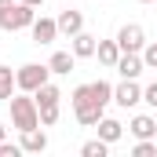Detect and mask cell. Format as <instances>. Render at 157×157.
<instances>
[{
    "label": "cell",
    "mask_w": 157,
    "mask_h": 157,
    "mask_svg": "<svg viewBox=\"0 0 157 157\" xmlns=\"http://www.w3.org/2000/svg\"><path fill=\"white\" fill-rule=\"evenodd\" d=\"M113 70H117L124 80H139V73L146 70V62H143V55H139V51H124V55L117 59V66H113Z\"/></svg>",
    "instance_id": "52a82bcc"
},
{
    "label": "cell",
    "mask_w": 157,
    "mask_h": 157,
    "mask_svg": "<svg viewBox=\"0 0 157 157\" xmlns=\"http://www.w3.org/2000/svg\"><path fill=\"white\" fill-rule=\"evenodd\" d=\"M154 117H157V113H154Z\"/></svg>",
    "instance_id": "f1b7e54d"
},
{
    "label": "cell",
    "mask_w": 157,
    "mask_h": 157,
    "mask_svg": "<svg viewBox=\"0 0 157 157\" xmlns=\"http://www.w3.org/2000/svg\"><path fill=\"white\" fill-rule=\"evenodd\" d=\"M113 102H117L121 110H132V106H139V102H143V88H139L135 80H124V77H121V84L113 88Z\"/></svg>",
    "instance_id": "8992f818"
},
{
    "label": "cell",
    "mask_w": 157,
    "mask_h": 157,
    "mask_svg": "<svg viewBox=\"0 0 157 157\" xmlns=\"http://www.w3.org/2000/svg\"><path fill=\"white\" fill-rule=\"evenodd\" d=\"M128 132H132L135 139H154V135H157V117H150V113H135V117L128 121Z\"/></svg>",
    "instance_id": "30bf717a"
},
{
    "label": "cell",
    "mask_w": 157,
    "mask_h": 157,
    "mask_svg": "<svg viewBox=\"0 0 157 157\" xmlns=\"http://www.w3.org/2000/svg\"><path fill=\"white\" fill-rule=\"evenodd\" d=\"M59 33H66V37H77L80 29H84V15H80L77 7H66V11H59Z\"/></svg>",
    "instance_id": "9c48e42d"
},
{
    "label": "cell",
    "mask_w": 157,
    "mask_h": 157,
    "mask_svg": "<svg viewBox=\"0 0 157 157\" xmlns=\"http://www.w3.org/2000/svg\"><path fill=\"white\" fill-rule=\"evenodd\" d=\"M121 135H124V124H121V121H113V117H106V113H102V117H99V139H106V143L113 146V143H117Z\"/></svg>",
    "instance_id": "9a60e30c"
},
{
    "label": "cell",
    "mask_w": 157,
    "mask_h": 157,
    "mask_svg": "<svg viewBox=\"0 0 157 157\" xmlns=\"http://www.w3.org/2000/svg\"><path fill=\"white\" fill-rule=\"evenodd\" d=\"M4 139H7V124L0 121V143H4Z\"/></svg>",
    "instance_id": "d4e9b609"
},
{
    "label": "cell",
    "mask_w": 157,
    "mask_h": 157,
    "mask_svg": "<svg viewBox=\"0 0 157 157\" xmlns=\"http://www.w3.org/2000/svg\"><path fill=\"white\" fill-rule=\"evenodd\" d=\"M80 154H84V157H106V154H110V143H106V139H91V143L80 146Z\"/></svg>",
    "instance_id": "d6986e66"
},
{
    "label": "cell",
    "mask_w": 157,
    "mask_h": 157,
    "mask_svg": "<svg viewBox=\"0 0 157 157\" xmlns=\"http://www.w3.org/2000/svg\"><path fill=\"white\" fill-rule=\"evenodd\" d=\"M117 44H121V55H124V51H139V55H143V48H146V29H143L139 22H124L117 29Z\"/></svg>",
    "instance_id": "5b68a950"
},
{
    "label": "cell",
    "mask_w": 157,
    "mask_h": 157,
    "mask_svg": "<svg viewBox=\"0 0 157 157\" xmlns=\"http://www.w3.org/2000/svg\"><path fill=\"white\" fill-rule=\"evenodd\" d=\"M132 154H135V157H157V143H154V139H139Z\"/></svg>",
    "instance_id": "ffe728a7"
},
{
    "label": "cell",
    "mask_w": 157,
    "mask_h": 157,
    "mask_svg": "<svg viewBox=\"0 0 157 157\" xmlns=\"http://www.w3.org/2000/svg\"><path fill=\"white\" fill-rule=\"evenodd\" d=\"M95 55H99V62H102L106 70H113V66H117V59H121V44H117V37H113V40H99Z\"/></svg>",
    "instance_id": "4fadbf2b"
},
{
    "label": "cell",
    "mask_w": 157,
    "mask_h": 157,
    "mask_svg": "<svg viewBox=\"0 0 157 157\" xmlns=\"http://www.w3.org/2000/svg\"><path fill=\"white\" fill-rule=\"evenodd\" d=\"M70 40H73V48H70V51H73L77 59H91V55H95V48H99V40L91 37V33H84V29H80L77 37H70Z\"/></svg>",
    "instance_id": "5bb4252c"
},
{
    "label": "cell",
    "mask_w": 157,
    "mask_h": 157,
    "mask_svg": "<svg viewBox=\"0 0 157 157\" xmlns=\"http://www.w3.org/2000/svg\"><path fill=\"white\" fill-rule=\"evenodd\" d=\"M73 66H77V55H73V51H55V55L48 59V70H51L55 77H66V73H73Z\"/></svg>",
    "instance_id": "7c38bea8"
},
{
    "label": "cell",
    "mask_w": 157,
    "mask_h": 157,
    "mask_svg": "<svg viewBox=\"0 0 157 157\" xmlns=\"http://www.w3.org/2000/svg\"><path fill=\"white\" fill-rule=\"evenodd\" d=\"M91 95H95V102L106 110V106L113 102V84H110V80H91Z\"/></svg>",
    "instance_id": "ac0fdd59"
},
{
    "label": "cell",
    "mask_w": 157,
    "mask_h": 157,
    "mask_svg": "<svg viewBox=\"0 0 157 157\" xmlns=\"http://www.w3.org/2000/svg\"><path fill=\"white\" fill-rule=\"evenodd\" d=\"M7 106H11V128H18V132H29V128H40V110H37V99L29 95V91H15L11 99H7Z\"/></svg>",
    "instance_id": "6da1fadb"
},
{
    "label": "cell",
    "mask_w": 157,
    "mask_h": 157,
    "mask_svg": "<svg viewBox=\"0 0 157 157\" xmlns=\"http://www.w3.org/2000/svg\"><path fill=\"white\" fill-rule=\"evenodd\" d=\"M11 4H15V0H0V11H4V7H11Z\"/></svg>",
    "instance_id": "4316f807"
},
{
    "label": "cell",
    "mask_w": 157,
    "mask_h": 157,
    "mask_svg": "<svg viewBox=\"0 0 157 157\" xmlns=\"http://www.w3.org/2000/svg\"><path fill=\"white\" fill-rule=\"evenodd\" d=\"M22 4H29V7H40V4H44V0H22Z\"/></svg>",
    "instance_id": "484cf974"
},
{
    "label": "cell",
    "mask_w": 157,
    "mask_h": 157,
    "mask_svg": "<svg viewBox=\"0 0 157 157\" xmlns=\"http://www.w3.org/2000/svg\"><path fill=\"white\" fill-rule=\"evenodd\" d=\"M33 18H37V7H29V4H22V0H15L11 7H4V11H0V29H4V33H18V29H29V26H33Z\"/></svg>",
    "instance_id": "3957f363"
},
{
    "label": "cell",
    "mask_w": 157,
    "mask_h": 157,
    "mask_svg": "<svg viewBox=\"0 0 157 157\" xmlns=\"http://www.w3.org/2000/svg\"><path fill=\"white\" fill-rule=\"evenodd\" d=\"M18 146H22V154H44V150H48V135H44L40 128H29V132H22Z\"/></svg>",
    "instance_id": "8fae6325"
},
{
    "label": "cell",
    "mask_w": 157,
    "mask_h": 157,
    "mask_svg": "<svg viewBox=\"0 0 157 157\" xmlns=\"http://www.w3.org/2000/svg\"><path fill=\"white\" fill-rule=\"evenodd\" d=\"M29 33H33V44H55V37H59V22L40 15V18H33Z\"/></svg>",
    "instance_id": "ba28073f"
},
{
    "label": "cell",
    "mask_w": 157,
    "mask_h": 157,
    "mask_svg": "<svg viewBox=\"0 0 157 157\" xmlns=\"http://www.w3.org/2000/svg\"><path fill=\"white\" fill-rule=\"evenodd\" d=\"M70 102H73V117H77L84 128H95V124H99V117L106 113V110L95 102L91 84H77V88H73V95H70Z\"/></svg>",
    "instance_id": "7a4b0ae2"
},
{
    "label": "cell",
    "mask_w": 157,
    "mask_h": 157,
    "mask_svg": "<svg viewBox=\"0 0 157 157\" xmlns=\"http://www.w3.org/2000/svg\"><path fill=\"white\" fill-rule=\"evenodd\" d=\"M18 154H22V146H15V143H7V139L0 143V157H18Z\"/></svg>",
    "instance_id": "603a6c76"
},
{
    "label": "cell",
    "mask_w": 157,
    "mask_h": 157,
    "mask_svg": "<svg viewBox=\"0 0 157 157\" xmlns=\"http://www.w3.org/2000/svg\"><path fill=\"white\" fill-rule=\"evenodd\" d=\"M15 91H18V80H15V70H11V66H0V99L7 102V99H11Z\"/></svg>",
    "instance_id": "e0dca14e"
},
{
    "label": "cell",
    "mask_w": 157,
    "mask_h": 157,
    "mask_svg": "<svg viewBox=\"0 0 157 157\" xmlns=\"http://www.w3.org/2000/svg\"><path fill=\"white\" fill-rule=\"evenodd\" d=\"M143 102H150V106L157 110V80L150 84V88H143Z\"/></svg>",
    "instance_id": "cb8c5ba5"
},
{
    "label": "cell",
    "mask_w": 157,
    "mask_h": 157,
    "mask_svg": "<svg viewBox=\"0 0 157 157\" xmlns=\"http://www.w3.org/2000/svg\"><path fill=\"white\" fill-rule=\"evenodd\" d=\"M33 99H37V106H59L62 102V91H59V84H40L37 91H33Z\"/></svg>",
    "instance_id": "2e32d148"
},
{
    "label": "cell",
    "mask_w": 157,
    "mask_h": 157,
    "mask_svg": "<svg viewBox=\"0 0 157 157\" xmlns=\"http://www.w3.org/2000/svg\"><path fill=\"white\" fill-rule=\"evenodd\" d=\"M139 4H154V0H139Z\"/></svg>",
    "instance_id": "83f0119b"
},
{
    "label": "cell",
    "mask_w": 157,
    "mask_h": 157,
    "mask_svg": "<svg viewBox=\"0 0 157 157\" xmlns=\"http://www.w3.org/2000/svg\"><path fill=\"white\" fill-rule=\"evenodd\" d=\"M40 110V128H51L59 121V106H37Z\"/></svg>",
    "instance_id": "44dd1931"
},
{
    "label": "cell",
    "mask_w": 157,
    "mask_h": 157,
    "mask_svg": "<svg viewBox=\"0 0 157 157\" xmlns=\"http://www.w3.org/2000/svg\"><path fill=\"white\" fill-rule=\"evenodd\" d=\"M143 62H146V70H157V40H154V44L146 40V48H143Z\"/></svg>",
    "instance_id": "7402d4cb"
},
{
    "label": "cell",
    "mask_w": 157,
    "mask_h": 157,
    "mask_svg": "<svg viewBox=\"0 0 157 157\" xmlns=\"http://www.w3.org/2000/svg\"><path fill=\"white\" fill-rule=\"evenodd\" d=\"M15 80H18V91H37L40 84H48L51 80V70H48V62L40 66V62H26V66H18L15 70Z\"/></svg>",
    "instance_id": "277c9868"
}]
</instances>
